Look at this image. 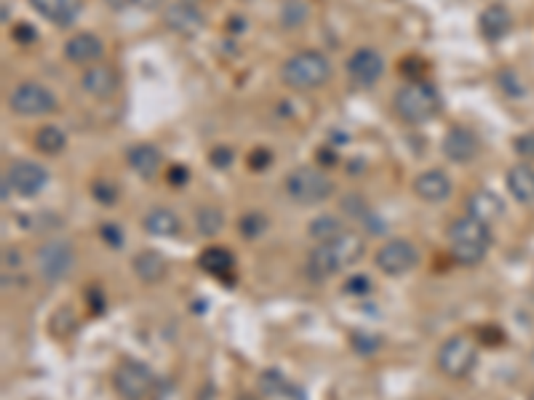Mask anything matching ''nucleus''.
Wrapping results in <instances>:
<instances>
[{"label": "nucleus", "mask_w": 534, "mask_h": 400, "mask_svg": "<svg viewBox=\"0 0 534 400\" xmlns=\"http://www.w3.org/2000/svg\"><path fill=\"white\" fill-rule=\"evenodd\" d=\"M249 166L257 169V171H259V169H267V166H270V153H267V150H254L251 158H249Z\"/></svg>", "instance_id": "obj_40"}, {"label": "nucleus", "mask_w": 534, "mask_h": 400, "mask_svg": "<svg viewBox=\"0 0 534 400\" xmlns=\"http://www.w3.org/2000/svg\"><path fill=\"white\" fill-rule=\"evenodd\" d=\"M513 150L518 158H526V161H534V131H526L521 137H515L513 142Z\"/></svg>", "instance_id": "obj_33"}, {"label": "nucleus", "mask_w": 534, "mask_h": 400, "mask_svg": "<svg viewBox=\"0 0 534 400\" xmlns=\"http://www.w3.org/2000/svg\"><path fill=\"white\" fill-rule=\"evenodd\" d=\"M132 264H134V275L142 283H147V286L161 283L166 278V272H169V264H166V259L158 251H142V254L134 256Z\"/></svg>", "instance_id": "obj_22"}, {"label": "nucleus", "mask_w": 534, "mask_h": 400, "mask_svg": "<svg viewBox=\"0 0 534 400\" xmlns=\"http://www.w3.org/2000/svg\"><path fill=\"white\" fill-rule=\"evenodd\" d=\"M395 115L409 123V126H422L427 121H433L441 110V94L433 83L425 81H411L406 86H401L395 91L393 99Z\"/></svg>", "instance_id": "obj_3"}, {"label": "nucleus", "mask_w": 534, "mask_h": 400, "mask_svg": "<svg viewBox=\"0 0 534 400\" xmlns=\"http://www.w3.org/2000/svg\"><path fill=\"white\" fill-rule=\"evenodd\" d=\"M179 227H182V222L171 208L155 206L153 211L145 214V230L155 238H174L179 232Z\"/></svg>", "instance_id": "obj_25"}, {"label": "nucleus", "mask_w": 534, "mask_h": 400, "mask_svg": "<svg viewBox=\"0 0 534 400\" xmlns=\"http://www.w3.org/2000/svg\"><path fill=\"white\" fill-rule=\"evenodd\" d=\"M222 227H225V214H222L217 206H203V208L195 211V230H198L203 238L217 235Z\"/></svg>", "instance_id": "obj_27"}, {"label": "nucleus", "mask_w": 534, "mask_h": 400, "mask_svg": "<svg viewBox=\"0 0 534 400\" xmlns=\"http://www.w3.org/2000/svg\"><path fill=\"white\" fill-rule=\"evenodd\" d=\"M438 368L443 376L449 379H462L473 371L475 360H478V344L473 341L470 333H451L449 339H443V344L438 347Z\"/></svg>", "instance_id": "obj_6"}, {"label": "nucleus", "mask_w": 534, "mask_h": 400, "mask_svg": "<svg viewBox=\"0 0 534 400\" xmlns=\"http://www.w3.org/2000/svg\"><path fill=\"white\" fill-rule=\"evenodd\" d=\"M81 83H84L86 94H92L97 99H110L116 94V89H118V75L108 65H94V67H89L84 73Z\"/></svg>", "instance_id": "obj_19"}, {"label": "nucleus", "mask_w": 534, "mask_h": 400, "mask_svg": "<svg viewBox=\"0 0 534 400\" xmlns=\"http://www.w3.org/2000/svg\"><path fill=\"white\" fill-rule=\"evenodd\" d=\"M102 54H105V46L92 33H78L65 43V57L73 65H92V62L102 59Z\"/></svg>", "instance_id": "obj_17"}, {"label": "nucleus", "mask_w": 534, "mask_h": 400, "mask_svg": "<svg viewBox=\"0 0 534 400\" xmlns=\"http://www.w3.org/2000/svg\"><path fill=\"white\" fill-rule=\"evenodd\" d=\"M342 208H345L347 214H353V216H366V203H363V198H358V195H347V198L342 200Z\"/></svg>", "instance_id": "obj_36"}, {"label": "nucleus", "mask_w": 534, "mask_h": 400, "mask_svg": "<svg viewBox=\"0 0 534 400\" xmlns=\"http://www.w3.org/2000/svg\"><path fill=\"white\" fill-rule=\"evenodd\" d=\"M377 270L382 272V275H387V278H401V275H406V272H411L414 267H417V262H419V254H417V248L409 243V240H403V238H398V240H390V243H385L379 251H377Z\"/></svg>", "instance_id": "obj_10"}, {"label": "nucleus", "mask_w": 534, "mask_h": 400, "mask_svg": "<svg viewBox=\"0 0 534 400\" xmlns=\"http://www.w3.org/2000/svg\"><path fill=\"white\" fill-rule=\"evenodd\" d=\"M161 158H163L161 150H158L155 145H147V142L134 145V147L129 150V155H126L132 171L139 174L142 179H153V176L161 171Z\"/></svg>", "instance_id": "obj_20"}, {"label": "nucleus", "mask_w": 534, "mask_h": 400, "mask_svg": "<svg viewBox=\"0 0 534 400\" xmlns=\"http://www.w3.org/2000/svg\"><path fill=\"white\" fill-rule=\"evenodd\" d=\"M166 0H108L113 12H158Z\"/></svg>", "instance_id": "obj_31"}, {"label": "nucleus", "mask_w": 534, "mask_h": 400, "mask_svg": "<svg viewBox=\"0 0 534 400\" xmlns=\"http://www.w3.org/2000/svg\"><path fill=\"white\" fill-rule=\"evenodd\" d=\"M92 195H94V200L102 203V206H116L121 190H118V184H116L113 179L102 176V179H97V182L92 184Z\"/></svg>", "instance_id": "obj_30"}, {"label": "nucleus", "mask_w": 534, "mask_h": 400, "mask_svg": "<svg viewBox=\"0 0 534 400\" xmlns=\"http://www.w3.org/2000/svg\"><path fill=\"white\" fill-rule=\"evenodd\" d=\"M307 232H310V238H315L318 243H326V240L342 235L345 230H342V222H339L337 216H318V219L310 222Z\"/></svg>", "instance_id": "obj_29"}, {"label": "nucleus", "mask_w": 534, "mask_h": 400, "mask_svg": "<svg viewBox=\"0 0 534 400\" xmlns=\"http://www.w3.org/2000/svg\"><path fill=\"white\" fill-rule=\"evenodd\" d=\"M36 262H38V272L46 283H60L73 272L76 251L68 240H49L41 246Z\"/></svg>", "instance_id": "obj_9"}, {"label": "nucleus", "mask_w": 534, "mask_h": 400, "mask_svg": "<svg viewBox=\"0 0 534 400\" xmlns=\"http://www.w3.org/2000/svg\"><path fill=\"white\" fill-rule=\"evenodd\" d=\"M310 17V6L305 4V0H283L281 6V25L286 30H297L307 22Z\"/></svg>", "instance_id": "obj_28"}, {"label": "nucleus", "mask_w": 534, "mask_h": 400, "mask_svg": "<svg viewBox=\"0 0 534 400\" xmlns=\"http://www.w3.org/2000/svg\"><path fill=\"white\" fill-rule=\"evenodd\" d=\"M283 190H286L289 200H294L297 206H318L334 192V184L323 171L310 169V166H299L291 174H286Z\"/></svg>", "instance_id": "obj_5"}, {"label": "nucleus", "mask_w": 534, "mask_h": 400, "mask_svg": "<svg viewBox=\"0 0 534 400\" xmlns=\"http://www.w3.org/2000/svg\"><path fill=\"white\" fill-rule=\"evenodd\" d=\"M502 211H505L502 200L494 192H489V190H475L467 198V214L475 216V219H481V222H486V224L494 222V219H499Z\"/></svg>", "instance_id": "obj_23"}, {"label": "nucleus", "mask_w": 534, "mask_h": 400, "mask_svg": "<svg viewBox=\"0 0 534 400\" xmlns=\"http://www.w3.org/2000/svg\"><path fill=\"white\" fill-rule=\"evenodd\" d=\"M9 107L22 118H41L57 110V97L41 83H20L9 94Z\"/></svg>", "instance_id": "obj_8"}, {"label": "nucleus", "mask_w": 534, "mask_h": 400, "mask_svg": "<svg viewBox=\"0 0 534 400\" xmlns=\"http://www.w3.org/2000/svg\"><path fill=\"white\" fill-rule=\"evenodd\" d=\"M507 190L518 203H534V169L518 163L507 171Z\"/></svg>", "instance_id": "obj_24"}, {"label": "nucleus", "mask_w": 534, "mask_h": 400, "mask_svg": "<svg viewBox=\"0 0 534 400\" xmlns=\"http://www.w3.org/2000/svg\"><path fill=\"white\" fill-rule=\"evenodd\" d=\"M182 4H193V6H195V4H198V0H182Z\"/></svg>", "instance_id": "obj_42"}, {"label": "nucleus", "mask_w": 534, "mask_h": 400, "mask_svg": "<svg viewBox=\"0 0 534 400\" xmlns=\"http://www.w3.org/2000/svg\"><path fill=\"white\" fill-rule=\"evenodd\" d=\"M155 373L139 360H124L113 373V387L121 400H147L155 392Z\"/></svg>", "instance_id": "obj_7"}, {"label": "nucleus", "mask_w": 534, "mask_h": 400, "mask_svg": "<svg viewBox=\"0 0 534 400\" xmlns=\"http://www.w3.org/2000/svg\"><path fill=\"white\" fill-rule=\"evenodd\" d=\"M331 78V62L321 51H299L281 65V81L291 89L310 91Z\"/></svg>", "instance_id": "obj_4"}, {"label": "nucleus", "mask_w": 534, "mask_h": 400, "mask_svg": "<svg viewBox=\"0 0 534 400\" xmlns=\"http://www.w3.org/2000/svg\"><path fill=\"white\" fill-rule=\"evenodd\" d=\"M33 142H36V150H38V153H44V155H57V153L65 150L68 137H65V131L57 129V126H44V129L36 131Z\"/></svg>", "instance_id": "obj_26"}, {"label": "nucleus", "mask_w": 534, "mask_h": 400, "mask_svg": "<svg viewBox=\"0 0 534 400\" xmlns=\"http://www.w3.org/2000/svg\"><path fill=\"white\" fill-rule=\"evenodd\" d=\"M366 254V243L361 235L355 232H342L326 243H318L310 256H307V272L313 280H326V278H334L337 272L358 264Z\"/></svg>", "instance_id": "obj_1"}, {"label": "nucleus", "mask_w": 534, "mask_h": 400, "mask_svg": "<svg viewBox=\"0 0 534 400\" xmlns=\"http://www.w3.org/2000/svg\"><path fill=\"white\" fill-rule=\"evenodd\" d=\"M169 182L171 184H185L187 182V169H179V166H174V169H169Z\"/></svg>", "instance_id": "obj_41"}, {"label": "nucleus", "mask_w": 534, "mask_h": 400, "mask_svg": "<svg viewBox=\"0 0 534 400\" xmlns=\"http://www.w3.org/2000/svg\"><path fill=\"white\" fill-rule=\"evenodd\" d=\"M163 22L177 35H195L203 27V14L193 4H182L179 0V4H174V6H166Z\"/></svg>", "instance_id": "obj_15"}, {"label": "nucleus", "mask_w": 534, "mask_h": 400, "mask_svg": "<svg viewBox=\"0 0 534 400\" xmlns=\"http://www.w3.org/2000/svg\"><path fill=\"white\" fill-rule=\"evenodd\" d=\"M510 27H513V17H510V12H507L505 6H499V4L486 6V9L481 12V17H478V30H481V35H483L486 41H491V43L502 41V38L510 33Z\"/></svg>", "instance_id": "obj_18"}, {"label": "nucleus", "mask_w": 534, "mask_h": 400, "mask_svg": "<svg viewBox=\"0 0 534 400\" xmlns=\"http://www.w3.org/2000/svg\"><path fill=\"white\" fill-rule=\"evenodd\" d=\"M100 235H102V240H105L110 248H121V246H124V232L118 230V224H105V227L100 230Z\"/></svg>", "instance_id": "obj_35"}, {"label": "nucleus", "mask_w": 534, "mask_h": 400, "mask_svg": "<svg viewBox=\"0 0 534 400\" xmlns=\"http://www.w3.org/2000/svg\"><path fill=\"white\" fill-rule=\"evenodd\" d=\"M198 264L203 272H209L211 278H219V280H230L233 278V270H235V259L227 248H219V246H209L201 251L198 256Z\"/></svg>", "instance_id": "obj_21"}, {"label": "nucleus", "mask_w": 534, "mask_h": 400, "mask_svg": "<svg viewBox=\"0 0 534 400\" xmlns=\"http://www.w3.org/2000/svg\"><path fill=\"white\" fill-rule=\"evenodd\" d=\"M211 163H214L217 169H227V166L233 163V153H230L227 147H217V150L211 153Z\"/></svg>", "instance_id": "obj_37"}, {"label": "nucleus", "mask_w": 534, "mask_h": 400, "mask_svg": "<svg viewBox=\"0 0 534 400\" xmlns=\"http://www.w3.org/2000/svg\"><path fill=\"white\" fill-rule=\"evenodd\" d=\"M353 344L358 347V352H377V339L374 336H363V333H355L353 336Z\"/></svg>", "instance_id": "obj_38"}, {"label": "nucleus", "mask_w": 534, "mask_h": 400, "mask_svg": "<svg viewBox=\"0 0 534 400\" xmlns=\"http://www.w3.org/2000/svg\"><path fill=\"white\" fill-rule=\"evenodd\" d=\"M371 291V280L366 275H353L347 283H345V294H353V296H363Z\"/></svg>", "instance_id": "obj_34"}, {"label": "nucleus", "mask_w": 534, "mask_h": 400, "mask_svg": "<svg viewBox=\"0 0 534 400\" xmlns=\"http://www.w3.org/2000/svg\"><path fill=\"white\" fill-rule=\"evenodd\" d=\"M267 230V219L262 216V214H246L243 219H241V232L246 235V238H257L259 232H265Z\"/></svg>", "instance_id": "obj_32"}, {"label": "nucleus", "mask_w": 534, "mask_h": 400, "mask_svg": "<svg viewBox=\"0 0 534 400\" xmlns=\"http://www.w3.org/2000/svg\"><path fill=\"white\" fill-rule=\"evenodd\" d=\"M345 70H347V75H350L353 83H358V86H374L382 78V73H385V59H382V54L377 49H366L363 46V49L353 51V57L347 59Z\"/></svg>", "instance_id": "obj_12"}, {"label": "nucleus", "mask_w": 534, "mask_h": 400, "mask_svg": "<svg viewBox=\"0 0 534 400\" xmlns=\"http://www.w3.org/2000/svg\"><path fill=\"white\" fill-rule=\"evenodd\" d=\"M12 35H14V41H20V43H33V41H36V27L20 25L17 30H12Z\"/></svg>", "instance_id": "obj_39"}, {"label": "nucleus", "mask_w": 534, "mask_h": 400, "mask_svg": "<svg viewBox=\"0 0 534 400\" xmlns=\"http://www.w3.org/2000/svg\"><path fill=\"white\" fill-rule=\"evenodd\" d=\"M414 192L419 200L425 203H443L449 200L451 195V179L438 171V169H430V171H422L417 179H414Z\"/></svg>", "instance_id": "obj_16"}, {"label": "nucleus", "mask_w": 534, "mask_h": 400, "mask_svg": "<svg viewBox=\"0 0 534 400\" xmlns=\"http://www.w3.org/2000/svg\"><path fill=\"white\" fill-rule=\"evenodd\" d=\"M529 400H534V392H531V397H529Z\"/></svg>", "instance_id": "obj_43"}, {"label": "nucleus", "mask_w": 534, "mask_h": 400, "mask_svg": "<svg viewBox=\"0 0 534 400\" xmlns=\"http://www.w3.org/2000/svg\"><path fill=\"white\" fill-rule=\"evenodd\" d=\"M441 150L451 163H470L478 155V139H475V134L470 129L454 126V129L446 131Z\"/></svg>", "instance_id": "obj_14"}, {"label": "nucleus", "mask_w": 534, "mask_h": 400, "mask_svg": "<svg viewBox=\"0 0 534 400\" xmlns=\"http://www.w3.org/2000/svg\"><path fill=\"white\" fill-rule=\"evenodd\" d=\"M6 179L12 182V190H14V192H20V195H25V198H33V195H38V192L49 184L52 174H49L46 166H41V163H36V161H17V163L6 171Z\"/></svg>", "instance_id": "obj_11"}, {"label": "nucleus", "mask_w": 534, "mask_h": 400, "mask_svg": "<svg viewBox=\"0 0 534 400\" xmlns=\"http://www.w3.org/2000/svg\"><path fill=\"white\" fill-rule=\"evenodd\" d=\"M30 6L52 25L70 27L84 12V0H30Z\"/></svg>", "instance_id": "obj_13"}, {"label": "nucleus", "mask_w": 534, "mask_h": 400, "mask_svg": "<svg viewBox=\"0 0 534 400\" xmlns=\"http://www.w3.org/2000/svg\"><path fill=\"white\" fill-rule=\"evenodd\" d=\"M446 243H449V251L451 256L465 264V267H473L478 262H483V256L489 254L491 248V230L486 222L475 219V216H459L449 224L446 230Z\"/></svg>", "instance_id": "obj_2"}]
</instances>
